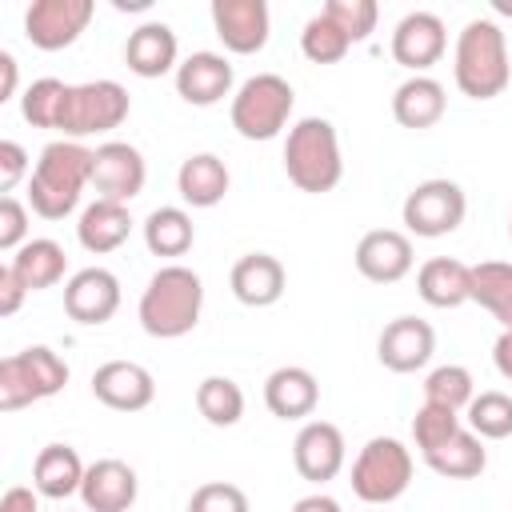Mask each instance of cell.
<instances>
[{
  "mask_svg": "<svg viewBox=\"0 0 512 512\" xmlns=\"http://www.w3.org/2000/svg\"><path fill=\"white\" fill-rule=\"evenodd\" d=\"M92 164L96 148H84L80 140H52L28 176L32 212L44 220H64L68 212H76L84 188L92 184Z\"/></svg>",
  "mask_w": 512,
  "mask_h": 512,
  "instance_id": "obj_1",
  "label": "cell"
},
{
  "mask_svg": "<svg viewBox=\"0 0 512 512\" xmlns=\"http://www.w3.org/2000/svg\"><path fill=\"white\" fill-rule=\"evenodd\" d=\"M452 76H456V88L468 100H496L508 88V80H512L508 36L496 20L472 16L460 28L456 56H452Z\"/></svg>",
  "mask_w": 512,
  "mask_h": 512,
  "instance_id": "obj_2",
  "label": "cell"
},
{
  "mask_svg": "<svg viewBox=\"0 0 512 512\" xmlns=\"http://www.w3.org/2000/svg\"><path fill=\"white\" fill-rule=\"evenodd\" d=\"M204 312V280L184 264H164L140 292V328L156 340H180L200 324Z\"/></svg>",
  "mask_w": 512,
  "mask_h": 512,
  "instance_id": "obj_3",
  "label": "cell"
},
{
  "mask_svg": "<svg viewBox=\"0 0 512 512\" xmlns=\"http://www.w3.org/2000/svg\"><path fill=\"white\" fill-rule=\"evenodd\" d=\"M284 172L300 192H332L344 176V160H340V136L336 124L324 116H304L288 128L284 140Z\"/></svg>",
  "mask_w": 512,
  "mask_h": 512,
  "instance_id": "obj_4",
  "label": "cell"
},
{
  "mask_svg": "<svg viewBox=\"0 0 512 512\" xmlns=\"http://www.w3.org/2000/svg\"><path fill=\"white\" fill-rule=\"evenodd\" d=\"M292 104H296V92H292V84L284 76L256 72L232 92L228 116H232V128L244 140H272V136H280L288 128Z\"/></svg>",
  "mask_w": 512,
  "mask_h": 512,
  "instance_id": "obj_5",
  "label": "cell"
},
{
  "mask_svg": "<svg viewBox=\"0 0 512 512\" xmlns=\"http://www.w3.org/2000/svg\"><path fill=\"white\" fill-rule=\"evenodd\" d=\"M68 384V364L48 348L32 344L16 356L0 360V412H20L36 400H48L64 392Z\"/></svg>",
  "mask_w": 512,
  "mask_h": 512,
  "instance_id": "obj_6",
  "label": "cell"
},
{
  "mask_svg": "<svg viewBox=\"0 0 512 512\" xmlns=\"http://www.w3.org/2000/svg\"><path fill=\"white\" fill-rule=\"evenodd\" d=\"M412 484V452L396 436H372L352 460V492L364 504H392Z\"/></svg>",
  "mask_w": 512,
  "mask_h": 512,
  "instance_id": "obj_7",
  "label": "cell"
},
{
  "mask_svg": "<svg viewBox=\"0 0 512 512\" xmlns=\"http://www.w3.org/2000/svg\"><path fill=\"white\" fill-rule=\"evenodd\" d=\"M128 112H132V96L124 84H116V80L72 84L56 132H64V140H84V136L120 128L128 120Z\"/></svg>",
  "mask_w": 512,
  "mask_h": 512,
  "instance_id": "obj_8",
  "label": "cell"
},
{
  "mask_svg": "<svg viewBox=\"0 0 512 512\" xmlns=\"http://www.w3.org/2000/svg\"><path fill=\"white\" fill-rule=\"evenodd\" d=\"M464 212H468V196L456 180H444V176H432V180H420L408 196H404V228L412 236H424V240H436V236H448L464 224Z\"/></svg>",
  "mask_w": 512,
  "mask_h": 512,
  "instance_id": "obj_9",
  "label": "cell"
},
{
  "mask_svg": "<svg viewBox=\"0 0 512 512\" xmlns=\"http://www.w3.org/2000/svg\"><path fill=\"white\" fill-rule=\"evenodd\" d=\"M92 16H96L92 0H32L24 12V36L40 52H60L80 40Z\"/></svg>",
  "mask_w": 512,
  "mask_h": 512,
  "instance_id": "obj_10",
  "label": "cell"
},
{
  "mask_svg": "<svg viewBox=\"0 0 512 512\" xmlns=\"http://www.w3.org/2000/svg\"><path fill=\"white\" fill-rule=\"evenodd\" d=\"M148 180V164L140 156L136 144L128 140H108L96 148V164H92V188L96 200H112V204H128L144 192Z\"/></svg>",
  "mask_w": 512,
  "mask_h": 512,
  "instance_id": "obj_11",
  "label": "cell"
},
{
  "mask_svg": "<svg viewBox=\"0 0 512 512\" xmlns=\"http://www.w3.org/2000/svg\"><path fill=\"white\" fill-rule=\"evenodd\" d=\"M448 48V28L436 12H408L392 28V60L408 68L412 76H424Z\"/></svg>",
  "mask_w": 512,
  "mask_h": 512,
  "instance_id": "obj_12",
  "label": "cell"
},
{
  "mask_svg": "<svg viewBox=\"0 0 512 512\" xmlns=\"http://www.w3.org/2000/svg\"><path fill=\"white\" fill-rule=\"evenodd\" d=\"M116 308H120V280H116V272L92 264V268H80V272L68 276V284H64V312L76 324H88V328L108 324L116 316Z\"/></svg>",
  "mask_w": 512,
  "mask_h": 512,
  "instance_id": "obj_13",
  "label": "cell"
},
{
  "mask_svg": "<svg viewBox=\"0 0 512 512\" xmlns=\"http://www.w3.org/2000/svg\"><path fill=\"white\" fill-rule=\"evenodd\" d=\"M212 28L228 52L252 56L268 44L272 16L264 0H212Z\"/></svg>",
  "mask_w": 512,
  "mask_h": 512,
  "instance_id": "obj_14",
  "label": "cell"
},
{
  "mask_svg": "<svg viewBox=\"0 0 512 512\" xmlns=\"http://www.w3.org/2000/svg\"><path fill=\"white\" fill-rule=\"evenodd\" d=\"M436 352V332L428 320L420 316H396L380 328V340H376V356L388 372H420Z\"/></svg>",
  "mask_w": 512,
  "mask_h": 512,
  "instance_id": "obj_15",
  "label": "cell"
},
{
  "mask_svg": "<svg viewBox=\"0 0 512 512\" xmlns=\"http://www.w3.org/2000/svg\"><path fill=\"white\" fill-rule=\"evenodd\" d=\"M344 456H348V444L332 420H308L292 440V464L312 484L336 480L344 468Z\"/></svg>",
  "mask_w": 512,
  "mask_h": 512,
  "instance_id": "obj_16",
  "label": "cell"
},
{
  "mask_svg": "<svg viewBox=\"0 0 512 512\" xmlns=\"http://www.w3.org/2000/svg\"><path fill=\"white\" fill-rule=\"evenodd\" d=\"M92 396L112 412H140L156 400V380L136 360H108L92 372Z\"/></svg>",
  "mask_w": 512,
  "mask_h": 512,
  "instance_id": "obj_17",
  "label": "cell"
},
{
  "mask_svg": "<svg viewBox=\"0 0 512 512\" xmlns=\"http://www.w3.org/2000/svg\"><path fill=\"white\" fill-rule=\"evenodd\" d=\"M412 236L396 228H372L356 244V272L372 284H396L412 272Z\"/></svg>",
  "mask_w": 512,
  "mask_h": 512,
  "instance_id": "obj_18",
  "label": "cell"
},
{
  "mask_svg": "<svg viewBox=\"0 0 512 512\" xmlns=\"http://www.w3.org/2000/svg\"><path fill=\"white\" fill-rule=\"evenodd\" d=\"M136 496H140V480H136L132 464H124L116 456L88 464L84 484H80V500L88 512H128L136 504Z\"/></svg>",
  "mask_w": 512,
  "mask_h": 512,
  "instance_id": "obj_19",
  "label": "cell"
},
{
  "mask_svg": "<svg viewBox=\"0 0 512 512\" xmlns=\"http://www.w3.org/2000/svg\"><path fill=\"white\" fill-rule=\"evenodd\" d=\"M232 64L220 52H192L176 68V96L192 108H212L232 96Z\"/></svg>",
  "mask_w": 512,
  "mask_h": 512,
  "instance_id": "obj_20",
  "label": "cell"
},
{
  "mask_svg": "<svg viewBox=\"0 0 512 512\" xmlns=\"http://www.w3.org/2000/svg\"><path fill=\"white\" fill-rule=\"evenodd\" d=\"M180 44H176V32L164 24V20H148L140 28L128 32L124 40V64L128 72L144 76V80H156V76H168L180 68Z\"/></svg>",
  "mask_w": 512,
  "mask_h": 512,
  "instance_id": "obj_21",
  "label": "cell"
},
{
  "mask_svg": "<svg viewBox=\"0 0 512 512\" xmlns=\"http://www.w3.org/2000/svg\"><path fill=\"white\" fill-rule=\"evenodd\" d=\"M232 296L248 308H272L280 296H284V284H288V272L276 256L268 252H248L232 264Z\"/></svg>",
  "mask_w": 512,
  "mask_h": 512,
  "instance_id": "obj_22",
  "label": "cell"
},
{
  "mask_svg": "<svg viewBox=\"0 0 512 512\" xmlns=\"http://www.w3.org/2000/svg\"><path fill=\"white\" fill-rule=\"evenodd\" d=\"M264 404L280 420H304L320 404V384H316V376L308 368L284 364V368L268 372V380H264Z\"/></svg>",
  "mask_w": 512,
  "mask_h": 512,
  "instance_id": "obj_23",
  "label": "cell"
},
{
  "mask_svg": "<svg viewBox=\"0 0 512 512\" xmlns=\"http://www.w3.org/2000/svg\"><path fill=\"white\" fill-rule=\"evenodd\" d=\"M444 112H448V96H444V84L432 76H408L392 92V116L400 128H412V132L436 128Z\"/></svg>",
  "mask_w": 512,
  "mask_h": 512,
  "instance_id": "obj_24",
  "label": "cell"
},
{
  "mask_svg": "<svg viewBox=\"0 0 512 512\" xmlns=\"http://www.w3.org/2000/svg\"><path fill=\"white\" fill-rule=\"evenodd\" d=\"M416 292L432 308H460L472 300V268L456 256H432L416 272Z\"/></svg>",
  "mask_w": 512,
  "mask_h": 512,
  "instance_id": "obj_25",
  "label": "cell"
},
{
  "mask_svg": "<svg viewBox=\"0 0 512 512\" xmlns=\"http://www.w3.org/2000/svg\"><path fill=\"white\" fill-rule=\"evenodd\" d=\"M88 464L72 444H44L32 460V488L48 500H68L80 492Z\"/></svg>",
  "mask_w": 512,
  "mask_h": 512,
  "instance_id": "obj_26",
  "label": "cell"
},
{
  "mask_svg": "<svg viewBox=\"0 0 512 512\" xmlns=\"http://www.w3.org/2000/svg\"><path fill=\"white\" fill-rule=\"evenodd\" d=\"M228 184H232L228 164L216 152H196L176 172V192L192 208H216L228 196Z\"/></svg>",
  "mask_w": 512,
  "mask_h": 512,
  "instance_id": "obj_27",
  "label": "cell"
},
{
  "mask_svg": "<svg viewBox=\"0 0 512 512\" xmlns=\"http://www.w3.org/2000/svg\"><path fill=\"white\" fill-rule=\"evenodd\" d=\"M132 236V216H128V204H112V200H92L84 212H80V224H76V240L92 252V256H104V252H116L124 240Z\"/></svg>",
  "mask_w": 512,
  "mask_h": 512,
  "instance_id": "obj_28",
  "label": "cell"
},
{
  "mask_svg": "<svg viewBox=\"0 0 512 512\" xmlns=\"http://www.w3.org/2000/svg\"><path fill=\"white\" fill-rule=\"evenodd\" d=\"M8 268L16 272V280H20L28 292H44V288H52V284L64 280L68 252H64L56 240L36 236V240H28V244H20V248L12 252Z\"/></svg>",
  "mask_w": 512,
  "mask_h": 512,
  "instance_id": "obj_29",
  "label": "cell"
},
{
  "mask_svg": "<svg viewBox=\"0 0 512 512\" xmlns=\"http://www.w3.org/2000/svg\"><path fill=\"white\" fill-rule=\"evenodd\" d=\"M424 464L444 480H472L488 468V452H484V440L472 428H460L452 440L424 452Z\"/></svg>",
  "mask_w": 512,
  "mask_h": 512,
  "instance_id": "obj_30",
  "label": "cell"
},
{
  "mask_svg": "<svg viewBox=\"0 0 512 512\" xmlns=\"http://www.w3.org/2000/svg\"><path fill=\"white\" fill-rule=\"evenodd\" d=\"M472 300L492 320H500V332H512V264L508 260L472 264Z\"/></svg>",
  "mask_w": 512,
  "mask_h": 512,
  "instance_id": "obj_31",
  "label": "cell"
},
{
  "mask_svg": "<svg viewBox=\"0 0 512 512\" xmlns=\"http://www.w3.org/2000/svg\"><path fill=\"white\" fill-rule=\"evenodd\" d=\"M192 240H196V228H192V216L184 208L164 204V208H152L148 212V220H144V244H148L152 256L176 260V256H184L192 248Z\"/></svg>",
  "mask_w": 512,
  "mask_h": 512,
  "instance_id": "obj_32",
  "label": "cell"
},
{
  "mask_svg": "<svg viewBox=\"0 0 512 512\" xmlns=\"http://www.w3.org/2000/svg\"><path fill=\"white\" fill-rule=\"evenodd\" d=\"M196 408L212 428H232L244 416V388L232 376H204L196 384Z\"/></svg>",
  "mask_w": 512,
  "mask_h": 512,
  "instance_id": "obj_33",
  "label": "cell"
},
{
  "mask_svg": "<svg viewBox=\"0 0 512 512\" xmlns=\"http://www.w3.org/2000/svg\"><path fill=\"white\" fill-rule=\"evenodd\" d=\"M68 88L64 80L56 76H44V80H32L20 96V112L32 128H60V116H64V104H68Z\"/></svg>",
  "mask_w": 512,
  "mask_h": 512,
  "instance_id": "obj_34",
  "label": "cell"
},
{
  "mask_svg": "<svg viewBox=\"0 0 512 512\" xmlns=\"http://www.w3.org/2000/svg\"><path fill=\"white\" fill-rule=\"evenodd\" d=\"M476 396V380L464 364H440L424 376V404H440L452 412H464Z\"/></svg>",
  "mask_w": 512,
  "mask_h": 512,
  "instance_id": "obj_35",
  "label": "cell"
},
{
  "mask_svg": "<svg viewBox=\"0 0 512 512\" xmlns=\"http://www.w3.org/2000/svg\"><path fill=\"white\" fill-rule=\"evenodd\" d=\"M464 420H468V428L480 440H508L512 436V396L508 392H496V388L492 392H480L464 408Z\"/></svg>",
  "mask_w": 512,
  "mask_h": 512,
  "instance_id": "obj_36",
  "label": "cell"
},
{
  "mask_svg": "<svg viewBox=\"0 0 512 512\" xmlns=\"http://www.w3.org/2000/svg\"><path fill=\"white\" fill-rule=\"evenodd\" d=\"M348 48H352V40H348L324 12H316V16L304 24V32H300V52H304L312 64H340V60L348 56Z\"/></svg>",
  "mask_w": 512,
  "mask_h": 512,
  "instance_id": "obj_37",
  "label": "cell"
},
{
  "mask_svg": "<svg viewBox=\"0 0 512 512\" xmlns=\"http://www.w3.org/2000/svg\"><path fill=\"white\" fill-rule=\"evenodd\" d=\"M460 428H464L460 424V412L440 408V404H420L416 416H412V440H416L420 456L432 452V448H440L444 440H452Z\"/></svg>",
  "mask_w": 512,
  "mask_h": 512,
  "instance_id": "obj_38",
  "label": "cell"
},
{
  "mask_svg": "<svg viewBox=\"0 0 512 512\" xmlns=\"http://www.w3.org/2000/svg\"><path fill=\"white\" fill-rule=\"evenodd\" d=\"M320 12H324V16H328L352 44L368 40V36L376 32V20H380L376 0H328Z\"/></svg>",
  "mask_w": 512,
  "mask_h": 512,
  "instance_id": "obj_39",
  "label": "cell"
},
{
  "mask_svg": "<svg viewBox=\"0 0 512 512\" xmlns=\"http://www.w3.org/2000/svg\"><path fill=\"white\" fill-rule=\"evenodd\" d=\"M188 512H248V496L228 480H208L192 492Z\"/></svg>",
  "mask_w": 512,
  "mask_h": 512,
  "instance_id": "obj_40",
  "label": "cell"
},
{
  "mask_svg": "<svg viewBox=\"0 0 512 512\" xmlns=\"http://www.w3.org/2000/svg\"><path fill=\"white\" fill-rule=\"evenodd\" d=\"M20 244H28V208L16 196L0 200V248L16 252Z\"/></svg>",
  "mask_w": 512,
  "mask_h": 512,
  "instance_id": "obj_41",
  "label": "cell"
},
{
  "mask_svg": "<svg viewBox=\"0 0 512 512\" xmlns=\"http://www.w3.org/2000/svg\"><path fill=\"white\" fill-rule=\"evenodd\" d=\"M28 176V152L16 140H0V192H12Z\"/></svg>",
  "mask_w": 512,
  "mask_h": 512,
  "instance_id": "obj_42",
  "label": "cell"
},
{
  "mask_svg": "<svg viewBox=\"0 0 512 512\" xmlns=\"http://www.w3.org/2000/svg\"><path fill=\"white\" fill-rule=\"evenodd\" d=\"M24 296H28V288L16 280V272L4 264L0 268V316H16L20 312V304H24Z\"/></svg>",
  "mask_w": 512,
  "mask_h": 512,
  "instance_id": "obj_43",
  "label": "cell"
},
{
  "mask_svg": "<svg viewBox=\"0 0 512 512\" xmlns=\"http://www.w3.org/2000/svg\"><path fill=\"white\" fill-rule=\"evenodd\" d=\"M0 512H40V492L28 484H12L0 496Z\"/></svg>",
  "mask_w": 512,
  "mask_h": 512,
  "instance_id": "obj_44",
  "label": "cell"
},
{
  "mask_svg": "<svg viewBox=\"0 0 512 512\" xmlns=\"http://www.w3.org/2000/svg\"><path fill=\"white\" fill-rule=\"evenodd\" d=\"M16 68H20L16 56H12V52H0V104L16 96V76H20Z\"/></svg>",
  "mask_w": 512,
  "mask_h": 512,
  "instance_id": "obj_45",
  "label": "cell"
},
{
  "mask_svg": "<svg viewBox=\"0 0 512 512\" xmlns=\"http://www.w3.org/2000/svg\"><path fill=\"white\" fill-rule=\"evenodd\" d=\"M292 512H344V508H340L336 496H328V492H312V496H300V500L292 504Z\"/></svg>",
  "mask_w": 512,
  "mask_h": 512,
  "instance_id": "obj_46",
  "label": "cell"
},
{
  "mask_svg": "<svg viewBox=\"0 0 512 512\" xmlns=\"http://www.w3.org/2000/svg\"><path fill=\"white\" fill-rule=\"evenodd\" d=\"M492 360H496V372H500L504 380H512V332H500V336H496Z\"/></svg>",
  "mask_w": 512,
  "mask_h": 512,
  "instance_id": "obj_47",
  "label": "cell"
},
{
  "mask_svg": "<svg viewBox=\"0 0 512 512\" xmlns=\"http://www.w3.org/2000/svg\"><path fill=\"white\" fill-rule=\"evenodd\" d=\"M148 4H152V0H116V8H120V12H144Z\"/></svg>",
  "mask_w": 512,
  "mask_h": 512,
  "instance_id": "obj_48",
  "label": "cell"
},
{
  "mask_svg": "<svg viewBox=\"0 0 512 512\" xmlns=\"http://www.w3.org/2000/svg\"><path fill=\"white\" fill-rule=\"evenodd\" d=\"M492 8H496L500 16H512V4H508V0H492Z\"/></svg>",
  "mask_w": 512,
  "mask_h": 512,
  "instance_id": "obj_49",
  "label": "cell"
},
{
  "mask_svg": "<svg viewBox=\"0 0 512 512\" xmlns=\"http://www.w3.org/2000/svg\"><path fill=\"white\" fill-rule=\"evenodd\" d=\"M508 236H512V216H508Z\"/></svg>",
  "mask_w": 512,
  "mask_h": 512,
  "instance_id": "obj_50",
  "label": "cell"
}]
</instances>
